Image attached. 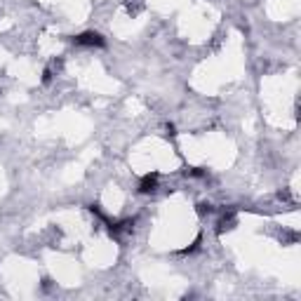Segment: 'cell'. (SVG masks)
<instances>
[{"mask_svg":"<svg viewBox=\"0 0 301 301\" xmlns=\"http://www.w3.org/2000/svg\"><path fill=\"white\" fill-rule=\"evenodd\" d=\"M43 82H45V85H50V82H52V69H45V71H43Z\"/></svg>","mask_w":301,"mask_h":301,"instance_id":"obj_8","label":"cell"},{"mask_svg":"<svg viewBox=\"0 0 301 301\" xmlns=\"http://www.w3.org/2000/svg\"><path fill=\"white\" fill-rule=\"evenodd\" d=\"M233 226H235V212L228 210V212H224L222 217H219V222H217V235H222L224 230H230Z\"/></svg>","mask_w":301,"mask_h":301,"instance_id":"obj_3","label":"cell"},{"mask_svg":"<svg viewBox=\"0 0 301 301\" xmlns=\"http://www.w3.org/2000/svg\"><path fill=\"white\" fill-rule=\"evenodd\" d=\"M43 287H45V290H50V287H52V280H50V278H45V280H43Z\"/></svg>","mask_w":301,"mask_h":301,"instance_id":"obj_10","label":"cell"},{"mask_svg":"<svg viewBox=\"0 0 301 301\" xmlns=\"http://www.w3.org/2000/svg\"><path fill=\"white\" fill-rule=\"evenodd\" d=\"M184 174H186V177H193V179H203V177H207V169L205 167H186Z\"/></svg>","mask_w":301,"mask_h":301,"instance_id":"obj_4","label":"cell"},{"mask_svg":"<svg viewBox=\"0 0 301 301\" xmlns=\"http://www.w3.org/2000/svg\"><path fill=\"white\" fill-rule=\"evenodd\" d=\"M195 207H198V214H200V217H205V214H212V212H214V205H210V203H198Z\"/></svg>","mask_w":301,"mask_h":301,"instance_id":"obj_7","label":"cell"},{"mask_svg":"<svg viewBox=\"0 0 301 301\" xmlns=\"http://www.w3.org/2000/svg\"><path fill=\"white\" fill-rule=\"evenodd\" d=\"M87 210H89V212H92V214H94V217H99V219H101V222H104V224L108 222V217H106V214H104V212H101V205L92 203V205H87Z\"/></svg>","mask_w":301,"mask_h":301,"instance_id":"obj_5","label":"cell"},{"mask_svg":"<svg viewBox=\"0 0 301 301\" xmlns=\"http://www.w3.org/2000/svg\"><path fill=\"white\" fill-rule=\"evenodd\" d=\"M177 134V130H174V125H167V137H174Z\"/></svg>","mask_w":301,"mask_h":301,"instance_id":"obj_9","label":"cell"},{"mask_svg":"<svg viewBox=\"0 0 301 301\" xmlns=\"http://www.w3.org/2000/svg\"><path fill=\"white\" fill-rule=\"evenodd\" d=\"M73 43L80 47H106V38L97 31H85V33H78L73 38Z\"/></svg>","mask_w":301,"mask_h":301,"instance_id":"obj_1","label":"cell"},{"mask_svg":"<svg viewBox=\"0 0 301 301\" xmlns=\"http://www.w3.org/2000/svg\"><path fill=\"white\" fill-rule=\"evenodd\" d=\"M158 181H160L158 172H149V174H144L142 181H139V193H142V195L155 193V191H158Z\"/></svg>","mask_w":301,"mask_h":301,"instance_id":"obj_2","label":"cell"},{"mask_svg":"<svg viewBox=\"0 0 301 301\" xmlns=\"http://www.w3.org/2000/svg\"><path fill=\"white\" fill-rule=\"evenodd\" d=\"M200 242H203V238H200V235H198V238H195L193 242H191V245H188V247H184V249H181V252H179V254H193V252H198V249H200Z\"/></svg>","mask_w":301,"mask_h":301,"instance_id":"obj_6","label":"cell"}]
</instances>
